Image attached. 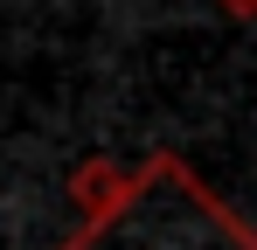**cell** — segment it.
<instances>
[{
	"instance_id": "cell-1",
	"label": "cell",
	"mask_w": 257,
	"mask_h": 250,
	"mask_svg": "<svg viewBox=\"0 0 257 250\" xmlns=\"http://www.w3.org/2000/svg\"><path fill=\"white\" fill-rule=\"evenodd\" d=\"M63 250H257V236L174 153H153L125 174L118 202L97 208Z\"/></svg>"
},
{
	"instance_id": "cell-2",
	"label": "cell",
	"mask_w": 257,
	"mask_h": 250,
	"mask_svg": "<svg viewBox=\"0 0 257 250\" xmlns=\"http://www.w3.org/2000/svg\"><path fill=\"white\" fill-rule=\"evenodd\" d=\"M118 188H125V174H118V167H84V174H77V208H84V222L90 215H97V208H111L118 202Z\"/></svg>"
},
{
	"instance_id": "cell-3",
	"label": "cell",
	"mask_w": 257,
	"mask_h": 250,
	"mask_svg": "<svg viewBox=\"0 0 257 250\" xmlns=\"http://www.w3.org/2000/svg\"><path fill=\"white\" fill-rule=\"evenodd\" d=\"M222 7H229V14H236V21H243V14H250V7H257V0H222Z\"/></svg>"
}]
</instances>
